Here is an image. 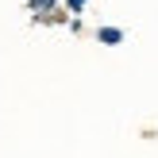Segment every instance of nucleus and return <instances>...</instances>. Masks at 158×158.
I'll return each mask as SVG.
<instances>
[{
  "label": "nucleus",
  "instance_id": "obj_1",
  "mask_svg": "<svg viewBox=\"0 0 158 158\" xmlns=\"http://www.w3.org/2000/svg\"><path fill=\"white\" fill-rule=\"evenodd\" d=\"M100 43H108V46L120 43V31H116V27H104V31H100Z\"/></svg>",
  "mask_w": 158,
  "mask_h": 158
},
{
  "label": "nucleus",
  "instance_id": "obj_2",
  "mask_svg": "<svg viewBox=\"0 0 158 158\" xmlns=\"http://www.w3.org/2000/svg\"><path fill=\"white\" fill-rule=\"evenodd\" d=\"M85 4V0H69V8H73V12H77V8H81Z\"/></svg>",
  "mask_w": 158,
  "mask_h": 158
}]
</instances>
